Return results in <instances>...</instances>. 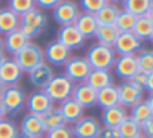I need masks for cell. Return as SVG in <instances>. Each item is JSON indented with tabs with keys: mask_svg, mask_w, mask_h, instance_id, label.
Here are the masks:
<instances>
[{
	"mask_svg": "<svg viewBox=\"0 0 153 138\" xmlns=\"http://www.w3.org/2000/svg\"><path fill=\"white\" fill-rule=\"evenodd\" d=\"M85 58L89 62L92 70H110L116 59L113 47L100 45V43L91 46L88 49Z\"/></svg>",
	"mask_w": 153,
	"mask_h": 138,
	"instance_id": "6da1fadb",
	"label": "cell"
},
{
	"mask_svg": "<svg viewBox=\"0 0 153 138\" xmlns=\"http://www.w3.org/2000/svg\"><path fill=\"white\" fill-rule=\"evenodd\" d=\"M45 27H46V15L37 7H34L19 16V30L30 40L33 37L39 36Z\"/></svg>",
	"mask_w": 153,
	"mask_h": 138,
	"instance_id": "7a4b0ae2",
	"label": "cell"
},
{
	"mask_svg": "<svg viewBox=\"0 0 153 138\" xmlns=\"http://www.w3.org/2000/svg\"><path fill=\"white\" fill-rule=\"evenodd\" d=\"M13 59L15 62L18 64V67L22 70V71H30L33 70L34 67H37L40 62L45 61L43 58V49L39 45L30 42L28 45H25L18 53L13 55Z\"/></svg>",
	"mask_w": 153,
	"mask_h": 138,
	"instance_id": "3957f363",
	"label": "cell"
},
{
	"mask_svg": "<svg viewBox=\"0 0 153 138\" xmlns=\"http://www.w3.org/2000/svg\"><path fill=\"white\" fill-rule=\"evenodd\" d=\"M73 88L74 83L68 77H65V74H53L43 91L51 98L52 102H62L64 99L71 96Z\"/></svg>",
	"mask_w": 153,
	"mask_h": 138,
	"instance_id": "277c9868",
	"label": "cell"
},
{
	"mask_svg": "<svg viewBox=\"0 0 153 138\" xmlns=\"http://www.w3.org/2000/svg\"><path fill=\"white\" fill-rule=\"evenodd\" d=\"M64 70H65V77H68L76 85L86 82L92 68L85 56H70L68 61L64 64Z\"/></svg>",
	"mask_w": 153,
	"mask_h": 138,
	"instance_id": "5b68a950",
	"label": "cell"
},
{
	"mask_svg": "<svg viewBox=\"0 0 153 138\" xmlns=\"http://www.w3.org/2000/svg\"><path fill=\"white\" fill-rule=\"evenodd\" d=\"M25 98L27 96L24 91L18 85H12V86H6V89L0 96V101L6 110V114L13 116L25 105Z\"/></svg>",
	"mask_w": 153,
	"mask_h": 138,
	"instance_id": "8992f818",
	"label": "cell"
},
{
	"mask_svg": "<svg viewBox=\"0 0 153 138\" xmlns=\"http://www.w3.org/2000/svg\"><path fill=\"white\" fill-rule=\"evenodd\" d=\"M79 6L73 0H59V3L53 7L52 16L55 22L62 25H73L79 16Z\"/></svg>",
	"mask_w": 153,
	"mask_h": 138,
	"instance_id": "52a82bcc",
	"label": "cell"
},
{
	"mask_svg": "<svg viewBox=\"0 0 153 138\" xmlns=\"http://www.w3.org/2000/svg\"><path fill=\"white\" fill-rule=\"evenodd\" d=\"M143 91L141 88H138L137 85H134L129 80H125L122 85L117 86V96H119V105H122L123 108H131L134 105H137L138 102L143 101Z\"/></svg>",
	"mask_w": 153,
	"mask_h": 138,
	"instance_id": "ba28073f",
	"label": "cell"
},
{
	"mask_svg": "<svg viewBox=\"0 0 153 138\" xmlns=\"http://www.w3.org/2000/svg\"><path fill=\"white\" fill-rule=\"evenodd\" d=\"M100 131H101V125L92 116H83L80 120L73 123L71 128L74 138H98Z\"/></svg>",
	"mask_w": 153,
	"mask_h": 138,
	"instance_id": "9c48e42d",
	"label": "cell"
},
{
	"mask_svg": "<svg viewBox=\"0 0 153 138\" xmlns=\"http://www.w3.org/2000/svg\"><path fill=\"white\" fill-rule=\"evenodd\" d=\"M43 58H45V62H48L51 67L64 65L70 58V49L65 47L62 43H59L58 40H52L43 50Z\"/></svg>",
	"mask_w": 153,
	"mask_h": 138,
	"instance_id": "30bf717a",
	"label": "cell"
},
{
	"mask_svg": "<svg viewBox=\"0 0 153 138\" xmlns=\"http://www.w3.org/2000/svg\"><path fill=\"white\" fill-rule=\"evenodd\" d=\"M25 105L28 108V111L31 114H43L45 111H48L49 108L53 107V102L51 101V98L45 93V91H34L31 92L27 98H25Z\"/></svg>",
	"mask_w": 153,
	"mask_h": 138,
	"instance_id": "8fae6325",
	"label": "cell"
},
{
	"mask_svg": "<svg viewBox=\"0 0 153 138\" xmlns=\"http://www.w3.org/2000/svg\"><path fill=\"white\" fill-rule=\"evenodd\" d=\"M56 40L71 50V49L80 47L85 43L86 39L79 33V30L74 25H62V27H59V30L56 33Z\"/></svg>",
	"mask_w": 153,
	"mask_h": 138,
	"instance_id": "7c38bea8",
	"label": "cell"
},
{
	"mask_svg": "<svg viewBox=\"0 0 153 138\" xmlns=\"http://www.w3.org/2000/svg\"><path fill=\"white\" fill-rule=\"evenodd\" d=\"M71 98L83 108H91V107L97 105V91L94 88H91L86 82L74 85L73 92H71Z\"/></svg>",
	"mask_w": 153,
	"mask_h": 138,
	"instance_id": "4fadbf2b",
	"label": "cell"
},
{
	"mask_svg": "<svg viewBox=\"0 0 153 138\" xmlns=\"http://www.w3.org/2000/svg\"><path fill=\"white\" fill-rule=\"evenodd\" d=\"M113 67L119 77H122L125 80H131V77L138 71L137 55H119L114 59Z\"/></svg>",
	"mask_w": 153,
	"mask_h": 138,
	"instance_id": "5bb4252c",
	"label": "cell"
},
{
	"mask_svg": "<svg viewBox=\"0 0 153 138\" xmlns=\"http://www.w3.org/2000/svg\"><path fill=\"white\" fill-rule=\"evenodd\" d=\"M140 46H141V40L137 39L131 31L119 33V36L113 45V50H114V53H119V55H135V52L140 49Z\"/></svg>",
	"mask_w": 153,
	"mask_h": 138,
	"instance_id": "9a60e30c",
	"label": "cell"
},
{
	"mask_svg": "<svg viewBox=\"0 0 153 138\" xmlns=\"http://www.w3.org/2000/svg\"><path fill=\"white\" fill-rule=\"evenodd\" d=\"M52 77H53V70H52V67L48 64V62H40L37 67H34L33 70H30L28 71V80H30V83L34 86V88H37L39 91H43L45 89V86L49 83V80H51Z\"/></svg>",
	"mask_w": 153,
	"mask_h": 138,
	"instance_id": "2e32d148",
	"label": "cell"
},
{
	"mask_svg": "<svg viewBox=\"0 0 153 138\" xmlns=\"http://www.w3.org/2000/svg\"><path fill=\"white\" fill-rule=\"evenodd\" d=\"M22 77V70L18 67L13 58H6L4 62L0 65V82L4 86L18 85Z\"/></svg>",
	"mask_w": 153,
	"mask_h": 138,
	"instance_id": "e0dca14e",
	"label": "cell"
},
{
	"mask_svg": "<svg viewBox=\"0 0 153 138\" xmlns=\"http://www.w3.org/2000/svg\"><path fill=\"white\" fill-rule=\"evenodd\" d=\"M65 125L67 123H76L77 120H80L83 117V107L79 105L71 96L64 99L62 102H59V107H58Z\"/></svg>",
	"mask_w": 153,
	"mask_h": 138,
	"instance_id": "ac0fdd59",
	"label": "cell"
},
{
	"mask_svg": "<svg viewBox=\"0 0 153 138\" xmlns=\"http://www.w3.org/2000/svg\"><path fill=\"white\" fill-rule=\"evenodd\" d=\"M28 43H30V39L18 28V30H15V31H12V33L4 36V39H3V49L7 53L15 55V53H18L24 46L28 45Z\"/></svg>",
	"mask_w": 153,
	"mask_h": 138,
	"instance_id": "d6986e66",
	"label": "cell"
},
{
	"mask_svg": "<svg viewBox=\"0 0 153 138\" xmlns=\"http://www.w3.org/2000/svg\"><path fill=\"white\" fill-rule=\"evenodd\" d=\"M128 117L126 108H123L122 105H113L108 108H104L101 113V120L104 126H111V128H117L125 119Z\"/></svg>",
	"mask_w": 153,
	"mask_h": 138,
	"instance_id": "ffe728a7",
	"label": "cell"
},
{
	"mask_svg": "<svg viewBox=\"0 0 153 138\" xmlns=\"http://www.w3.org/2000/svg\"><path fill=\"white\" fill-rule=\"evenodd\" d=\"M73 25L79 30V33H80L85 39L92 37V36L95 34L97 28H98V22H97V19H95V15L88 13V12L79 13V16H77V19H76V22H74Z\"/></svg>",
	"mask_w": 153,
	"mask_h": 138,
	"instance_id": "44dd1931",
	"label": "cell"
},
{
	"mask_svg": "<svg viewBox=\"0 0 153 138\" xmlns=\"http://www.w3.org/2000/svg\"><path fill=\"white\" fill-rule=\"evenodd\" d=\"M21 132L30 135L31 138H37L42 137L45 134V129H43V125H42V120H40V116L37 114H25L21 120Z\"/></svg>",
	"mask_w": 153,
	"mask_h": 138,
	"instance_id": "7402d4cb",
	"label": "cell"
},
{
	"mask_svg": "<svg viewBox=\"0 0 153 138\" xmlns=\"http://www.w3.org/2000/svg\"><path fill=\"white\" fill-rule=\"evenodd\" d=\"M19 28V15L9 7L0 9V34H9Z\"/></svg>",
	"mask_w": 153,
	"mask_h": 138,
	"instance_id": "603a6c76",
	"label": "cell"
},
{
	"mask_svg": "<svg viewBox=\"0 0 153 138\" xmlns=\"http://www.w3.org/2000/svg\"><path fill=\"white\" fill-rule=\"evenodd\" d=\"M86 83L94 88L95 91H100L102 88H107L110 85H113V76L110 73V70H91Z\"/></svg>",
	"mask_w": 153,
	"mask_h": 138,
	"instance_id": "cb8c5ba5",
	"label": "cell"
},
{
	"mask_svg": "<svg viewBox=\"0 0 153 138\" xmlns=\"http://www.w3.org/2000/svg\"><path fill=\"white\" fill-rule=\"evenodd\" d=\"M97 104L104 108L113 107L119 104V96H117V86L110 85L107 88H102L100 91H97Z\"/></svg>",
	"mask_w": 153,
	"mask_h": 138,
	"instance_id": "d4e9b609",
	"label": "cell"
},
{
	"mask_svg": "<svg viewBox=\"0 0 153 138\" xmlns=\"http://www.w3.org/2000/svg\"><path fill=\"white\" fill-rule=\"evenodd\" d=\"M119 13H120V9L116 4L107 3L102 9H100L95 13V19H97L98 25H114Z\"/></svg>",
	"mask_w": 153,
	"mask_h": 138,
	"instance_id": "484cf974",
	"label": "cell"
},
{
	"mask_svg": "<svg viewBox=\"0 0 153 138\" xmlns=\"http://www.w3.org/2000/svg\"><path fill=\"white\" fill-rule=\"evenodd\" d=\"M40 120H42V125H43L45 132L65 125V122H64V119H62L58 107H52L48 111H45L43 114H40Z\"/></svg>",
	"mask_w": 153,
	"mask_h": 138,
	"instance_id": "4316f807",
	"label": "cell"
},
{
	"mask_svg": "<svg viewBox=\"0 0 153 138\" xmlns=\"http://www.w3.org/2000/svg\"><path fill=\"white\" fill-rule=\"evenodd\" d=\"M94 36L97 37L100 45L113 47L117 36H119V30L114 25H98V28H97Z\"/></svg>",
	"mask_w": 153,
	"mask_h": 138,
	"instance_id": "83f0119b",
	"label": "cell"
},
{
	"mask_svg": "<svg viewBox=\"0 0 153 138\" xmlns=\"http://www.w3.org/2000/svg\"><path fill=\"white\" fill-rule=\"evenodd\" d=\"M131 33H132L137 39H140V40H147V39H150V36L153 34L152 21H150L146 15L138 16V18H137V22H135V25H134V28H132Z\"/></svg>",
	"mask_w": 153,
	"mask_h": 138,
	"instance_id": "f1b7e54d",
	"label": "cell"
},
{
	"mask_svg": "<svg viewBox=\"0 0 153 138\" xmlns=\"http://www.w3.org/2000/svg\"><path fill=\"white\" fill-rule=\"evenodd\" d=\"M153 0H122L123 10L135 15V16H143L147 13L149 7L152 6Z\"/></svg>",
	"mask_w": 153,
	"mask_h": 138,
	"instance_id": "f546056e",
	"label": "cell"
},
{
	"mask_svg": "<svg viewBox=\"0 0 153 138\" xmlns=\"http://www.w3.org/2000/svg\"><path fill=\"white\" fill-rule=\"evenodd\" d=\"M117 131H119L120 138H134L141 134V125L137 123L135 120H132V119L128 116V117L117 126Z\"/></svg>",
	"mask_w": 153,
	"mask_h": 138,
	"instance_id": "4dcf8cb0",
	"label": "cell"
},
{
	"mask_svg": "<svg viewBox=\"0 0 153 138\" xmlns=\"http://www.w3.org/2000/svg\"><path fill=\"white\" fill-rule=\"evenodd\" d=\"M137 18L138 16H135V15L126 12V10H120L114 27L119 30V33H129V31H132V28L137 22Z\"/></svg>",
	"mask_w": 153,
	"mask_h": 138,
	"instance_id": "1f68e13d",
	"label": "cell"
},
{
	"mask_svg": "<svg viewBox=\"0 0 153 138\" xmlns=\"http://www.w3.org/2000/svg\"><path fill=\"white\" fill-rule=\"evenodd\" d=\"M152 116H153V113L146 101H141V102H138L137 105L131 107V114H129V117H131L132 120H135L137 123H140V125L144 123V122H146L147 119H150Z\"/></svg>",
	"mask_w": 153,
	"mask_h": 138,
	"instance_id": "d6a6232c",
	"label": "cell"
},
{
	"mask_svg": "<svg viewBox=\"0 0 153 138\" xmlns=\"http://www.w3.org/2000/svg\"><path fill=\"white\" fill-rule=\"evenodd\" d=\"M137 64H138V70L150 74L153 73V50L150 49H144L137 55Z\"/></svg>",
	"mask_w": 153,
	"mask_h": 138,
	"instance_id": "836d02e7",
	"label": "cell"
},
{
	"mask_svg": "<svg viewBox=\"0 0 153 138\" xmlns=\"http://www.w3.org/2000/svg\"><path fill=\"white\" fill-rule=\"evenodd\" d=\"M7 7H9L10 10H13L16 15L21 16V15H24L25 12L34 9V7H36V3H34V0H9Z\"/></svg>",
	"mask_w": 153,
	"mask_h": 138,
	"instance_id": "e575fe53",
	"label": "cell"
},
{
	"mask_svg": "<svg viewBox=\"0 0 153 138\" xmlns=\"http://www.w3.org/2000/svg\"><path fill=\"white\" fill-rule=\"evenodd\" d=\"M18 126L9 120V119H1L0 120V138H15L18 134Z\"/></svg>",
	"mask_w": 153,
	"mask_h": 138,
	"instance_id": "d590c367",
	"label": "cell"
},
{
	"mask_svg": "<svg viewBox=\"0 0 153 138\" xmlns=\"http://www.w3.org/2000/svg\"><path fill=\"white\" fill-rule=\"evenodd\" d=\"M107 4V0H80V6L85 12L95 15L100 9Z\"/></svg>",
	"mask_w": 153,
	"mask_h": 138,
	"instance_id": "8d00e7d4",
	"label": "cell"
},
{
	"mask_svg": "<svg viewBox=\"0 0 153 138\" xmlns=\"http://www.w3.org/2000/svg\"><path fill=\"white\" fill-rule=\"evenodd\" d=\"M45 134H46L45 138H74L73 137V132H71V128H68L67 125H62L59 128H55V129L48 131Z\"/></svg>",
	"mask_w": 153,
	"mask_h": 138,
	"instance_id": "74e56055",
	"label": "cell"
},
{
	"mask_svg": "<svg viewBox=\"0 0 153 138\" xmlns=\"http://www.w3.org/2000/svg\"><path fill=\"white\" fill-rule=\"evenodd\" d=\"M146 80H147V73H144V71L138 70V71L131 77V80H129V82H132V83H134V85H137L138 88L144 89V86H146Z\"/></svg>",
	"mask_w": 153,
	"mask_h": 138,
	"instance_id": "f35d334b",
	"label": "cell"
},
{
	"mask_svg": "<svg viewBox=\"0 0 153 138\" xmlns=\"http://www.w3.org/2000/svg\"><path fill=\"white\" fill-rule=\"evenodd\" d=\"M98 138H120L117 128H111V126H102Z\"/></svg>",
	"mask_w": 153,
	"mask_h": 138,
	"instance_id": "ab89813d",
	"label": "cell"
},
{
	"mask_svg": "<svg viewBox=\"0 0 153 138\" xmlns=\"http://www.w3.org/2000/svg\"><path fill=\"white\" fill-rule=\"evenodd\" d=\"M141 134L146 138H153V116L141 123Z\"/></svg>",
	"mask_w": 153,
	"mask_h": 138,
	"instance_id": "60d3db41",
	"label": "cell"
},
{
	"mask_svg": "<svg viewBox=\"0 0 153 138\" xmlns=\"http://www.w3.org/2000/svg\"><path fill=\"white\" fill-rule=\"evenodd\" d=\"M34 3L37 9H53L59 3V0H34Z\"/></svg>",
	"mask_w": 153,
	"mask_h": 138,
	"instance_id": "b9f144b4",
	"label": "cell"
},
{
	"mask_svg": "<svg viewBox=\"0 0 153 138\" xmlns=\"http://www.w3.org/2000/svg\"><path fill=\"white\" fill-rule=\"evenodd\" d=\"M144 89H147L149 93H153V73L147 74V80H146V86Z\"/></svg>",
	"mask_w": 153,
	"mask_h": 138,
	"instance_id": "7bdbcfd3",
	"label": "cell"
},
{
	"mask_svg": "<svg viewBox=\"0 0 153 138\" xmlns=\"http://www.w3.org/2000/svg\"><path fill=\"white\" fill-rule=\"evenodd\" d=\"M146 102H147V105L150 107V110H152V113H153V93H149V98L146 99Z\"/></svg>",
	"mask_w": 153,
	"mask_h": 138,
	"instance_id": "ee69618b",
	"label": "cell"
},
{
	"mask_svg": "<svg viewBox=\"0 0 153 138\" xmlns=\"http://www.w3.org/2000/svg\"><path fill=\"white\" fill-rule=\"evenodd\" d=\"M146 16L152 21V24H153V3H152V6L149 7V10H147V13H146Z\"/></svg>",
	"mask_w": 153,
	"mask_h": 138,
	"instance_id": "f6af8a7d",
	"label": "cell"
},
{
	"mask_svg": "<svg viewBox=\"0 0 153 138\" xmlns=\"http://www.w3.org/2000/svg\"><path fill=\"white\" fill-rule=\"evenodd\" d=\"M4 117H6V110H4V107H3L1 101H0V120H1V119H4Z\"/></svg>",
	"mask_w": 153,
	"mask_h": 138,
	"instance_id": "bcb514c9",
	"label": "cell"
},
{
	"mask_svg": "<svg viewBox=\"0 0 153 138\" xmlns=\"http://www.w3.org/2000/svg\"><path fill=\"white\" fill-rule=\"evenodd\" d=\"M4 59H6V53H4L3 49H0V65L4 62Z\"/></svg>",
	"mask_w": 153,
	"mask_h": 138,
	"instance_id": "7dc6e473",
	"label": "cell"
},
{
	"mask_svg": "<svg viewBox=\"0 0 153 138\" xmlns=\"http://www.w3.org/2000/svg\"><path fill=\"white\" fill-rule=\"evenodd\" d=\"M15 138H31V137L27 135V134H24V132H21V131H18V134H16V137Z\"/></svg>",
	"mask_w": 153,
	"mask_h": 138,
	"instance_id": "c3c4849f",
	"label": "cell"
},
{
	"mask_svg": "<svg viewBox=\"0 0 153 138\" xmlns=\"http://www.w3.org/2000/svg\"><path fill=\"white\" fill-rule=\"evenodd\" d=\"M4 89H6V86L0 82V96H1V93H3V91H4Z\"/></svg>",
	"mask_w": 153,
	"mask_h": 138,
	"instance_id": "681fc988",
	"label": "cell"
},
{
	"mask_svg": "<svg viewBox=\"0 0 153 138\" xmlns=\"http://www.w3.org/2000/svg\"><path fill=\"white\" fill-rule=\"evenodd\" d=\"M119 1H122V0H107V3H113V4H116Z\"/></svg>",
	"mask_w": 153,
	"mask_h": 138,
	"instance_id": "f907efd6",
	"label": "cell"
},
{
	"mask_svg": "<svg viewBox=\"0 0 153 138\" xmlns=\"http://www.w3.org/2000/svg\"><path fill=\"white\" fill-rule=\"evenodd\" d=\"M1 47H3V39L0 37V49H1Z\"/></svg>",
	"mask_w": 153,
	"mask_h": 138,
	"instance_id": "816d5d0a",
	"label": "cell"
},
{
	"mask_svg": "<svg viewBox=\"0 0 153 138\" xmlns=\"http://www.w3.org/2000/svg\"><path fill=\"white\" fill-rule=\"evenodd\" d=\"M134 138H146V137H144L143 134H140V135H137V137H134Z\"/></svg>",
	"mask_w": 153,
	"mask_h": 138,
	"instance_id": "f5cc1de1",
	"label": "cell"
},
{
	"mask_svg": "<svg viewBox=\"0 0 153 138\" xmlns=\"http://www.w3.org/2000/svg\"><path fill=\"white\" fill-rule=\"evenodd\" d=\"M149 40L152 42V45H153V34H152V36H150V39H149Z\"/></svg>",
	"mask_w": 153,
	"mask_h": 138,
	"instance_id": "db71d44e",
	"label": "cell"
},
{
	"mask_svg": "<svg viewBox=\"0 0 153 138\" xmlns=\"http://www.w3.org/2000/svg\"><path fill=\"white\" fill-rule=\"evenodd\" d=\"M37 138H43V137H37Z\"/></svg>",
	"mask_w": 153,
	"mask_h": 138,
	"instance_id": "11a10c76",
	"label": "cell"
}]
</instances>
